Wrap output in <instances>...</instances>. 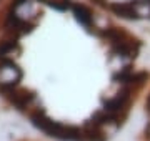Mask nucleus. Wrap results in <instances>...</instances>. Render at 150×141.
Instances as JSON below:
<instances>
[{
  "label": "nucleus",
  "instance_id": "f257e3e1",
  "mask_svg": "<svg viewBox=\"0 0 150 141\" xmlns=\"http://www.w3.org/2000/svg\"><path fill=\"white\" fill-rule=\"evenodd\" d=\"M30 118H32V123L38 130H42L43 133H47L52 138H59V140H65V141H83V128L57 123V121L48 118L42 110H37L35 113H32Z\"/></svg>",
  "mask_w": 150,
  "mask_h": 141
},
{
  "label": "nucleus",
  "instance_id": "f03ea898",
  "mask_svg": "<svg viewBox=\"0 0 150 141\" xmlns=\"http://www.w3.org/2000/svg\"><path fill=\"white\" fill-rule=\"evenodd\" d=\"M100 35L105 40H108L113 53L120 55V57H129V58H135L139 55V50L142 47L140 40L132 37L129 32H125L122 28H118V27L107 28Z\"/></svg>",
  "mask_w": 150,
  "mask_h": 141
},
{
  "label": "nucleus",
  "instance_id": "7ed1b4c3",
  "mask_svg": "<svg viewBox=\"0 0 150 141\" xmlns=\"http://www.w3.org/2000/svg\"><path fill=\"white\" fill-rule=\"evenodd\" d=\"M22 80V70L12 60H0V91L13 88Z\"/></svg>",
  "mask_w": 150,
  "mask_h": 141
},
{
  "label": "nucleus",
  "instance_id": "20e7f679",
  "mask_svg": "<svg viewBox=\"0 0 150 141\" xmlns=\"http://www.w3.org/2000/svg\"><path fill=\"white\" fill-rule=\"evenodd\" d=\"M5 95V98L10 101L12 105H15L17 108H27L28 105L32 103L35 100V93L27 90V88H20V87H13V88H8L5 91H2Z\"/></svg>",
  "mask_w": 150,
  "mask_h": 141
},
{
  "label": "nucleus",
  "instance_id": "39448f33",
  "mask_svg": "<svg viewBox=\"0 0 150 141\" xmlns=\"http://www.w3.org/2000/svg\"><path fill=\"white\" fill-rule=\"evenodd\" d=\"M110 10L115 13V15L122 17V18H129V20H137L140 18V13L137 12L135 5L130 2H115V3H110Z\"/></svg>",
  "mask_w": 150,
  "mask_h": 141
},
{
  "label": "nucleus",
  "instance_id": "423d86ee",
  "mask_svg": "<svg viewBox=\"0 0 150 141\" xmlns=\"http://www.w3.org/2000/svg\"><path fill=\"white\" fill-rule=\"evenodd\" d=\"M72 12H74L77 22L80 23L82 27H85L87 30H92L93 15H92V10L88 8V7L82 5V3H74V5H72Z\"/></svg>",
  "mask_w": 150,
  "mask_h": 141
},
{
  "label": "nucleus",
  "instance_id": "0eeeda50",
  "mask_svg": "<svg viewBox=\"0 0 150 141\" xmlns=\"http://www.w3.org/2000/svg\"><path fill=\"white\" fill-rule=\"evenodd\" d=\"M107 136L100 130V125L90 121L88 125L83 126V141H105Z\"/></svg>",
  "mask_w": 150,
  "mask_h": 141
},
{
  "label": "nucleus",
  "instance_id": "6e6552de",
  "mask_svg": "<svg viewBox=\"0 0 150 141\" xmlns=\"http://www.w3.org/2000/svg\"><path fill=\"white\" fill-rule=\"evenodd\" d=\"M17 33H13V35H10V37H5L2 42H0V60L7 58V55L12 53L13 50H17V47H18V42H17Z\"/></svg>",
  "mask_w": 150,
  "mask_h": 141
},
{
  "label": "nucleus",
  "instance_id": "1a4fd4ad",
  "mask_svg": "<svg viewBox=\"0 0 150 141\" xmlns=\"http://www.w3.org/2000/svg\"><path fill=\"white\" fill-rule=\"evenodd\" d=\"M40 2L47 3L48 7H52V8H55V10H59V12H65L72 5L70 0H40Z\"/></svg>",
  "mask_w": 150,
  "mask_h": 141
},
{
  "label": "nucleus",
  "instance_id": "9d476101",
  "mask_svg": "<svg viewBox=\"0 0 150 141\" xmlns=\"http://www.w3.org/2000/svg\"><path fill=\"white\" fill-rule=\"evenodd\" d=\"M25 2H28V0H13V3H12V8H10V10H17V8H18L20 5H23Z\"/></svg>",
  "mask_w": 150,
  "mask_h": 141
},
{
  "label": "nucleus",
  "instance_id": "9b49d317",
  "mask_svg": "<svg viewBox=\"0 0 150 141\" xmlns=\"http://www.w3.org/2000/svg\"><path fill=\"white\" fill-rule=\"evenodd\" d=\"M145 106H147V111L150 113V95H149V98H147V103H145Z\"/></svg>",
  "mask_w": 150,
  "mask_h": 141
}]
</instances>
